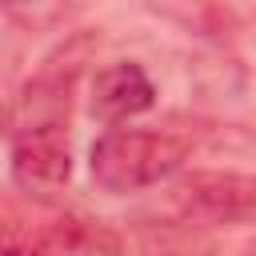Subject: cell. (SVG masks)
<instances>
[{"label": "cell", "mask_w": 256, "mask_h": 256, "mask_svg": "<svg viewBox=\"0 0 256 256\" xmlns=\"http://www.w3.org/2000/svg\"><path fill=\"white\" fill-rule=\"evenodd\" d=\"M4 256H48V252H40V248H12V252H4Z\"/></svg>", "instance_id": "52a82bcc"}, {"label": "cell", "mask_w": 256, "mask_h": 256, "mask_svg": "<svg viewBox=\"0 0 256 256\" xmlns=\"http://www.w3.org/2000/svg\"><path fill=\"white\" fill-rule=\"evenodd\" d=\"M152 100H156V84L136 60H116L100 68L92 80V116H100L104 124L140 116L152 108Z\"/></svg>", "instance_id": "277c9868"}, {"label": "cell", "mask_w": 256, "mask_h": 256, "mask_svg": "<svg viewBox=\"0 0 256 256\" xmlns=\"http://www.w3.org/2000/svg\"><path fill=\"white\" fill-rule=\"evenodd\" d=\"M252 256H256V252H252Z\"/></svg>", "instance_id": "ba28073f"}, {"label": "cell", "mask_w": 256, "mask_h": 256, "mask_svg": "<svg viewBox=\"0 0 256 256\" xmlns=\"http://www.w3.org/2000/svg\"><path fill=\"white\" fill-rule=\"evenodd\" d=\"M140 248H144V256H212V228L176 212L172 220L144 224Z\"/></svg>", "instance_id": "5b68a950"}, {"label": "cell", "mask_w": 256, "mask_h": 256, "mask_svg": "<svg viewBox=\"0 0 256 256\" xmlns=\"http://www.w3.org/2000/svg\"><path fill=\"white\" fill-rule=\"evenodd\" d=\"M12 248H16V236H12V228L0 220V256H4V252H12Z\"/></svg>", "instance_id": "8992f818"}, {"label": "cell", "mask_w": 256, "mask_h": 256, "mask_svg": "<svg viewBox=\"0 0 256 256\" xmlns=\"http://www.w3.org/2000/svg\"><path fill=\"white\" fill-rule=\"evenodd\" d=\"M172 204L180 216L216 228L256 216V176L240 172H192L172 188Z\"/></svg>", "instance_id": "7a4b0ae2"}, {"label": "cell", "mask_w": 256, "mask_h": 256, "mask_svg": "<svg viewBox=\"0 0 256 256\" xmlns=\"http://www.w3.org/2000/svg\"><path fill=\"white\" fill-rule=\"evenodd\" d=\"M72 176L68 128H28L12 132V180L28 196H52Z\"/></svg>", "instance_id": "3957f363"}, {"label": "cell", "mask_w": 256, "mask_h": 256, "mask_svg": "<svg viewBox=\"0 0 256 256\" xmlns=\"http://www.w3.org/2000/svg\"><path fill=\"white\" fill-rule=\"evenodd\" d=\"M184 160H188V140L160 128H112L88 152L92 180L104 192H136L160 184Z\"/></svg>", "instance_id": "6da1fadb"}]
</instances>
